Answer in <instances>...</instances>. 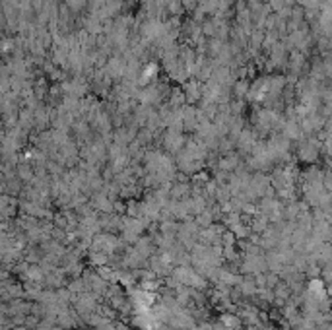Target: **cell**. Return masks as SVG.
I'll return each mask as SVG.
<instances>
[{
	"label": "cell",
	"instance_id": "cell-1",
	"mask_svg": "<svg viewBox=\"0 0 332 330\" xmlns=\"http://www.w3.org/2000/svg\"><path fill=\"white\" fill-rule=\"evenodd\" d=\"M322 150H324V148H322V140H320V138H317V136H305V138H301V140L297 142L295 153H297V159H299L301 163L317 165Z\"/></svg>",
	"mask_w": 332,
	"mask_h": 330
},
{
	"label": "cell",
	"instance_id": "cell-2",
	"mask_svg": "<svg viewBox=\"0 0 332 330\" xmlns=\"http://www.w3.org/2000/svg\"><path fill=\"white\" fill-rule=\"evenodd\" d=\"M161 146H163V150L165 151H169V153L177 155L179 151L187 146V138L183 136V132H177V130L165 128V134L161 136Z\"/></svg>",
	"mask_w": 332,
	"mask_h": 330
},
{
	"label": "cell",
	"instance_id": "cell-3",
	"mask_svg": "<svg viewBox=\"0 0 332 330\" xmlns=\"http://www.w3.org/2000/svg\"><path fill=\"white\" fill-rule=\"evenodd\" d=\"M181 88H183V91H185L187 105H198V103L202 101V97H204V84L202 82L190 78V80L185 82Z\"/></svg>",
	"mask_w": 332,
	"mask_h": 330
},
{
	"label": "cell",
	"instance_id": "cell-4",
	"mask_svg": "<svg viewBox=\"0 0 332 330\" xmlns=\"http://www.w3.org/2000/svg\"><path fill=\"white\" fill-rule=\"evenodd\" d=\"M307 66H309L307 55H303L301 51H291V53H289V62H288L289 72H293V74H297L301 78V74L307 70Z\"/></svg>",
	"mask_w": 332,
	"mask_h": 330
},
{
	"label": "cell",
	"instance_id": "cell-5",
	"mask_svg": "<svg viewBox=\"0 0 332 330\" xmlns=\"http://www.w3.org/2000/svg\"><path fill=\"white\" fill-rule=\"evenodd\" d=\"M280 134L286 136L289 142H299L301 138H305L303 128H301V122H299L297 119H288L286 120V124H284V128H282V132H280Z\"/></svg>",
	"mask_w": 332,
	"mask_h": 330
},
{
	"label": "cell",
	"instance_id": "cell-6",
	"mask_svg": "<svg viewBox=\"0 0 332 330\" xmlns=\"http://www.w3.org/2000/svg\"><path fill=\"white\" fill-rule=\"evenodd\" d=\"M249 91H251V80H249V78H239V80H235V84H233V97H235V99H245L247 101Z\"/></svg>",
	"mask_w": 332,
	"mask_h": 330
},
{
	"label": "cell",
	"instance_id": "cell-7",
	"mask_svg": "<svg viewBox=\"0 0 332 330\" xmlns=\"http://www.w3.org/2000/svg\"><path fill=\"white\" fill-rule=\"evenodd\" d=\"M222 324H224L228 330L237 328V326H239V318H237V316H233V315H224L222 316Z\"/></svg>",
	"mask_w": 332,
	"mask_h": 330
},
{
	"label": "cell",
	"instance_id": "cell-8",
	"mask_svg": "<svg viewBox=\"0 0 332 330\" xmlns=\"http://www.w3.org/2000/svg\"><path fill=\"white\" fill-rule=\"evenodd\" d=\"M262 2H264V4H272L274 0H262Z\"/></svg>",
	"mask_w": 332,
	"mask_h": 330
}]
</instances>
